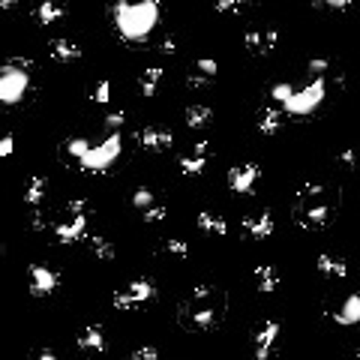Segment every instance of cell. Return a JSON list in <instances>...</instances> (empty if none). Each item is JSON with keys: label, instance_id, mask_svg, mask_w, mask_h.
Listing matches in <instances>:
<instances>
[{"label": "cell", "instance_id": "obj_48", "mask_svg": "<svg viewBox=\"0 0 360 360\" xmlns=\"http://www.w3.org/2000/svg\"><path fill=\"white\" fill-rule=\"evenodd\" d=\"M82 360H87V357H82Z\"/></svg>", "mask_w": 360, "mask_h": 360}, {"label": "cell", "instance_id": "obj_31", "mask_svg": "<svg viewBox=\"0 0 360 360\" xmlns=\"http://www.w3.org/2000/svg\"><path fill=\"white\" fill-rule=\"evenodd\" d=\"M292 93H294V87L288 82H276L273 87H270V96H273V103H279V105H285L288 99H292Z\"/></svg>", "mask_w": 360, "mask_h": 360}, {"label": "cell", "instance_id": "obj_9", "mask_svg": "<svg viewBox=\"0 0 360 360\" xmlns=\"http://www.w3.org/2000/svg\"><path fill=\"white\" fill-rule=\"evenodd\" d=\"M279 333H283V327H279L276 318H267V322L258 324V330H255V360H273Z\"/></svg>", "mask_w": 360, "mask_h": 360}, {"label": "cell", "instance_id": "obj_42", "mask_svg": "<svg viewBox=\"0 0 360 360\" xmlns=\"http://www.w3.org/2000/svg\"><path fill=\"white\" fill-rule=\"evenodd\" d=\"M45 213H43V210H33V216H30V232H43V228H45V219H43Z\"/></svg>", "mask_w": 360, "mask_h": 360}, {"label": "cell", "instance_id": "obj_2", "mask_svg": "<svg viewBox=\"0 0 360 360\" xmlns=\"http://www.w3.org/2000/svg\"><path fill=\"white\" fill-rule=\"evenodd\" d=\"M112 22L120 39L126 43H144L159 24V0H114L112 3Z\"/></svg>", "mask_w": 360, "mask_h": 360}, {"label": "cell", "instance_id": "obj_27", "mask_svg": "<svg viewBox=\"0 0 360 360\" xmlns=\"http://www.w3.org/2000/svg\"><path fill=\"white\" fill-rule=\"evenodd\" d=\"M177 165H180V172H183L186 177H195V174H202L204 168H207V156L193 153V156H183Z\"/></svg>", "mask_w": 360, "mask_h": 360}, {"label": "cell", "instance_id": "obj_8", "mask_svg": "<svg viewBox=\"0 0 360 360\" xmlns=\"http://www.w3.org/2000/svg\"><path fill=\"white\" fill-rule=\"evenodd\" d=\"M276 39H279V30L273 24H258V27H246L243 33V45L249 54L262 57V54H270L276 48Z\"/></svg>", "mask_w": 360, "mask_h": 360}, {"label": "cell", "instance_id": "obj_26", "mask_svg": "<svg viewBox=\"0 0 360 360\" xmlns=\"http://www.w3.org/2000/svg\"><path fill=\"white\" fill-rule=\"evenodd\" d=\"M213 120V108L207 105H189L186 108V126L189 129H204Z\"/></svg>", "mask_w": 360, "mask_h": 360}, {"label": "cell", "instance_id": "obj_35", "mask_svg": "<svg viewBox=\"0 0 360 360\" xmlns=\"http://www.w3.org/2000/svg\"><path fill=\"white\" fill-rule=\"evenodd\" d=\"M195 69H198V73H202V75L213 78V75L219 73V63H216L213 57H198V60H195Z\"/></svg>", "mask_w": 360, "mask_h": 360}, {"label": "cell", "instance_id": "obj_38", "mask_svg": "<svg viewBox=\"0 0 360 360\" xmlns=\"http://www.w3.org/2000/svg\"><path fill=\"white\" fill-rule=\"evenodd\" d=\"M13 150H15V135L6 133L3 138H0V156H13Z\"/></svg>", "mask_w": 360, "mask_h": 360}, {"label": "cell", "instance_id": "obj_15", "mask_svg": "<svg viewBox=\"0 0 360 360\" xmlns=\"http://www.w3.org/2000/svg\"><path fill=\"white\" fill-rule=\"evenodd\" d=\"M75 345L84 354H103L105 352V336H103V324H87L82 333L75 336Z\"/></svg>", "mask_w": 360, "mask_h": 360}, {"label": "cell", "instance_id": "obj_37", "mask_svg": "<svg viewBox=\"0 0 360 360\" xmlns=\"http://www.w3.org/2000/svg\"><path fill=\"white\" fill-rule=\"evenodd\" d=\"M207 84H210V78H207V75H202L198 69H195L193 75H186V87H189V90H204Z\"/></svg>", "mask_w": 360, "mask_h": 360}, {"label": "cell", "instance_id": "obj_25", "mask_svg": "<svg viewBox=\"0 0 360 360\" xmlns=\"http://www.w3.org/2000/svg\"><path fill=\"white\" fill-rule=\"evenodd\" d=\"M163 75H165L163 66L144 69V73L138 75V87H142V93H144V96H156V87H159V82H163Z\"/></svg>", "mask_w": 360, "mask_h": 360}, {"label": "cell", "instance_id": "obj_22", "mask_svg": "<svg viewBox=\"0 0 360 360\" xmlns=\"http://www.w3.org/2000/svg\"><path fill=\"white\" fill-rule=\"evenodd\" d=\"M253 276H255V285L262 294H273L279 288V270L273 264H255Z\"/></svg>", "mask_w": 360, "mask_h": 360}, {"label": "cell", "instance_id": "obj_47", "mask_svg": "<svg viewBox=\"0 0 360 360\" xmlns=\"http://www.w3.org/2000/svg\"><path fill=\"white\" fill-rule=\"evenodd\" d=\"M39 360H57V357H54V352H48V348H45V352L39 354Z\"/></svg>", "mask_w": 360, "mask_h": 360}, {"label": "cell", "instance_id": "obj_11", "mask_svg": "<svg viewBox=\"0 0 360 360\" xmlns=\"http://www.w3.org/2000/svg\"><path fill=\"white\" fill-rule=\"evenodd\" d=\"M57 285H60L57 270L45 267V264H30V294H33V297H48V294H54Z\"/></svg>", "mask_w": 360, "mask_h": 360}, {"label": "cell", "instance_id": "obj_29", "mask_svg": "<svg viewBox=\"0 0 360 360\" xmlns=\"http://www.w3.org/2000/svg\"><path fill=\"white\" fill-rule=\"evenodd\" d=\"M163 253L174 255V258H189V243H186V240L172 237V240H165V243H163Z\"/></svg>", "mask_w": 360, "mask_h": 360}, {"label": "cell", "instance_id": "obj_19", "mask_svg": "<svg viewBox=\"0 0 360 360\" xmlns=\"http://www.w3.org/2000/svg\"><path fill=\"white\" fill-rule=\"evenodd\" d=\"M48 54L57 63H73V60L82 57V45H75L73 39H52L48 43Z\"/></svg>", "mask_w": 360, "mask_h": 360}, {"label": "cell", "instance_id": "obj_36", "mask_svg": "<svg viewBox=\"0 0 360 360\" xmlns=\"http://www.w3.org/2000/svg\"><path fill=\"white\" fill-rule=\"evenodd\" d=\"M129 360H159V352L153 345H142V348H135V352L129 354Z\"/></svg>", "mask_w": 360, "mask_h": 360}, {"label": "cell", "instance_id": "obj_46", "mask_svg": "<svg viewBox=\"0 0 360 360\" xmlns=\"http://www.w3.org/2000/svg\"><path fill=\"white\" fill-rule=\"evenodd\" d=\"M18 6V0H0V9H3V13H9V9H15Z\"/></svg>", "mask_w": 360, "mask_h": 360}, {"label": "cell", "instance_id": "obj_32", "mask_svg": "<svg viewBox=\"0 0 360 360\" xmlns=\"http://www.w3.org/2000/svg\"><path fill=\"white\" fill-rule=\"evenodd\" d=\"M249 3H253V0H216L213 9H216L219 15H228V13H237V9H243Z\"/></svg>", "mask_w": 360, "mask_h": 360}, {"label": "cell", "instance_id": "obj_10", "mask_svg": "<svg viewBox=\"0 0 360 360\" xmlns=\"http://www.w3.org/2000/svg\"><path fill=\"white\" fill-rule=\"evenodd\" d=\"M258 177H262V168L255 163H243V165H234L232 172H228V189L237 195H249L258 183Z\"/></svg>", "mask_w": 360, "mask_h": 360}, {"label": "cell", "instance_id": "obj_41", "mask_svg": "<svg viewBox=\"0 0 360 360\" xmlns=\"http://www.w3.org/2000/svg\"><path fill=\"white\" fill-rule=\"evenodd\" d=\"M66 213H87V198H73L66 204Z\"/></svg>", "mask_w": 360, "mask_h": 360}, {"label": "cell", "instance_id": "obj_30", "mask_svg": "<svg viewBox=\"0 0 360 360\" xmlns=\"http://www.w3.org/2000/svg\"><path fill=\"white\" fill-rule=\"evenodd\" d=\"M133 207L142 210V213H144L147 207H153V193H150L147 186H138L135 193H133Z\"/></svg>", "mask_w": 360, "mask_h": 360}, {"label": "cell", "instance_id": "obj_39", "mask_svg": "<svg viewBox=\"0 0 360 360\" xmlns=\"http://www.w3.org/2000/svg\"><path fill=\"white\" fill-rule=\"evenodd\" d=\"M123 120H126V114H123V112H112V114L105 117V126L112 129V133H117V129L123 126Z\"/></svg>", "mask_w": 360, "mask_h": 360}, {"label": "cell", "instance_id": "obj_23", "mask_svg": "<svg viewBox=\"0 0 360 360\" xmlns=\"http://www.w3.org/2000/svg\"><path fill=\"white\" fill-rule=\"evenodd\" d=\"M195 223H198V228L202 232H207V234H219V237H225L228 234V223L219 213H210V210H202V213L195 216Z\"/></svg>", "mask_w": 360, "mask_h": 360}, {"label": "cell", "instance_id": "obj_45", "mask_svg": "<svg viewBox=\"0 0 360 360\" xmlns=\"http://www.w3.org/2000/svg\"><path fill=\"white\" fill-rule=\"evenodd\" d=\"M324 6H330V9H348L352 6V0H322Z\"/></svg>", "mask_w": 360, "mask_h": 360}, {"label": "cell", "instance_id": "obj_1", "mask_svg": "<svg viewBox=\"0 0 360 360\" xmlns=\"http://www.w3.org/2000/svg\"><path fill=\"white\" fill-rule=\"evenodd\" d=\"M225 309H228V300L223 288L198 285L180 303V324L186 330H195V333H210V330H216L225 322Z\"/></svg>", "mask_w": 360, "mask_h": 360}, {"label": "cell", "instance_id": "obj_14", "mask_svg": "<svg viewBox=\"0 0 360 360\" xmlns=\"http://www.w3.org/2000/svg\"><path fill=\"white\" fill-rule=\"evenodd\" d=\"M283 123H285L283 105H264V108H258L255 126H258V133H262V135H276L279 129H283Z\"/></svg>", "mask_w": 360, "mask_h": 360}, {"label": "cell", "instance_id": "obj_12", "mask_svg": "<svg viewBox=\"0 0 360 360\" xmlns=\"http://www.w3.org/2000/svg\"><path fill=\"white\" fill-rule=\"evenodd\" d=\"M54 237L60 243H78L87 240V213H66L63 223L54 225Z\"/></svg>", "mask_w": 360, "mask_h": 360}, {"label": "cell", "instance_id": "obj_24", "mask_svg": "<svg viewBox=\"0 0 360 360\" xmlns=\"http://www.w3.org/2000/svg\"><path fill=\"white\" fill-rule=\"evenodd\" d=\"M87 249H90V255L99 258V262H112L114 258V243L108 237H103V234H90L87 237Z\"/></svg>", "mask_w": 360, "mask_h": 360}, {"label": "cell", "instance_id": "obj_18", "mask_svg": "<svg viewBox=\"0 0 360 360\" xmlns=\"http://www.w3.org/2000/svg\"><path fill=\"white\" fill-rule=\"evenodd\" d=\"M333 322L339 327H352V324H360V294H348L343 300V306L333 313Z\"/></svg>", "mask_w": 360, "mask_h": 360}, {"label": "cell", "instance_id": "obj_7", "mask_svg": "<svg viewBox=\"0 0 360 360\" xmlns=\"http://www.w3.org/2000/svg\"><path fill=\"white\" fill-rule=\"evenodd\" d=\"M156 297V288L150 279H133L126 288H117V292L112 294V303L114 309H120V313H133V309L150 303V300Z\"/></svg>", "mask_w": 360, "mask_h": 360}, {"label": "cell", "instance_id": "obj_5", "mask_svg": "<svg viewBox=\"0 0 360 360\" xmlns=\"http://www.w3.org/2000/svg\"><path fill=\"white\" fill-rule=\"evenodd\" d=\"M324 93H327L324 75H315V82H313V84H306V87L294 90L292 99H288V103L283 105V112H285L288 117H309L318 105L324 103Z\"/></svg>", "mask_w": 360, "mask_h": 360}, {"label": "cell", "instance_id": "obj_3", "mask_svg": "<svg viewBox=\"0 0 360 360\" xmlns=\"http://www.w3.org/2000/svg\"><path fill=\"white\" fill-rule=\"evenodd\" d=\"M336 198L333 189L324 183H306L300 186V193L294 195V223L303 232H318L333 219Z\"/></svg>", "mask_w": 360, "mask_h": 360}, {"label": "cell", "instance_id": "obj_6", "mask_svg": "<svg viewBox=\"0 0 360 360\" xmlns=\"http://www.w3.org/2000/svg\"><path fill=\"white\" fill-rule=\"evenodd\" d=\"M120 147H123V142H120V133H112L103 144L90 147V153L78 165H82V172H87V174H103V172L112 168V163L120 156Z\"/></svg>", "mask_w": 360, "mask_h": 360}, {"label": "cell", "instance_id": "obj_16", "mask_svg": "<svg viewBox=\"0 0 360 360\" xmlns=\"http://www.w3.org/2000/svg\"><path fill=\"white\" fill-rule=\"evenodd\" d=\"M243 232L253 240H264L273 234V213L270 210H262V213H253L243 219Z\"/></svg>", "mask_w": 360, "mask_h": 360}, {"label": "cell", "instance_id": "obj_21", "mask_svg": "<svg viewBox=\"0 0 360 360\" xmlns=\"http://www.w3.org/2000/svg\"><path fill=\"white\" fill-rule=\"evenodd\" d=\"M45 193H48V180L43 174H30L27 183H24V204L36 210L45 202Z\"/></svg>", "mask_w": 360, "mask_h": 360}, {"label": "cell", "instance_id": "obj_13", "mask_svg": "<svg viewBox=\"0 0 360 360\" xmlns=\"http://www.w3.org/2000/svg\"><path fill=\"white\" fill-rule=\"evenodd\" d=\"M135 138L144 150H150V153H165V150L174 144L172 129H165V126H144V129H138Z\"/></svg>", "mask_w": 360, "mask_h": 360}, {"label": "cell", "instance_id": "obj_44", "mask_svg": "<svg viewBox=\"0 0 360 360\" xmlns=\"http://www.w3.org/2000/svg\"><path fill=\"white\" fill-rule=\"evenodd\" d=\"M163 52H165V54H174V52H177V39H174V36H165V39H163Z\"/></svg>", "mask_w": 360, "mask_h": 360}, {"label": "cell", "instance_id": "obj_17", "mask_svg": "<svg viewBox=\"0 0 360 360\" xmlns=\"http://www.w3.org/2000/svg\"><path fill=\"white\" fill-rule=\"evenodd\" d=\"M318 273L327 276V279H345L348 276V264L343 255H330V253H322L318 255Z\"/></svg>", "mask_w": 360, "mask_h": 360}, {"label": "cell", "instance_id": "obj_43", "mask_svg": "<svg viewBox=\"0 0 360 360\" xmlns=\"http://www.w3.org/2000/svg\"><path fill=\"white\" fill-rule=\"evenodd\" d=\"M336 159H339V163H343L345 168H354V165H357V153H354L352 147H348V150H343V153H339Z\"/></svg>", "mask_w": 360, "mask_h": 360}, {"label": "cell", "instance_id": "obj_34", "mask_svg": "<svg viewBox=\"0 0 360 360\" xmlns=\"http://www.w3.org/2000/svg\"><path fill=\"white\" fill-rule=\"evenodd\" d=\"M90 99H93V103H99V105H105L108 99H112V82H108V78H103V82L96 84V90H93V96H90Z\"/></svg>", "mask_w": 360, "mask_h": 360}, {"label": "cell", "instance_id": "obj_40", "mask_svg": "<svg viewBox=\"0 0 360 360\" xmlns=\"http://www.w3.org/2000/svg\"><path fill=\"white\" fill-rule=\"evenodd\" d=\"M327 69H330V63H327L324 57H313V60H309V73H315V75H324Z\"/></svg>", "mask_w": 360, "mask_h": 360}, {"label": "cell", "instance_id": "obj_4", "mask_svg": "<svg viewBox=\"0 0 360 360\" xmlns=\"http://www.w3.org/2000/svg\"><path fill=\"white\" fill-rule=\"evenodd\" d=\"M30 66H22L18 60H6L0 66V103L3 105H18L30 87Z\"/></svg>", "mask_w": 360, "mask_h": 360}, {"label": "cell", "instance_id": "obj_33", "mask_svg": "<svg viewBox=\"0 0 360 360\" xmlns=\"http://www.w3.org/2000/svg\"><path fill=\"white\" fill-rule=\"evenodd\" d=\"M165 216H168V207H165V204H153V207H147V210H144V216H142V219H144L147 225H153V223H163Z\"/></svg>", "mask_w": 360, "mask_h": 360}, {"label": "cell", "instance_id": "obj_20", "mask_svg": "<svg viewBox=\"0 0 360 360\" xmlns=\"http://www.w3.org/2000/svg\"><path fill=\"white\" fill-rule=\"evenodd\" d=\"M63 13H66V0H39L36 9H33L39 24H54L63 18Z\"/></svg>", "mask_w": 360, "mask_h": 360}, {"label": "cell", "instance_id": "obj_28", "mask_svg": "<svg viewBox=\"0 0 360 360\" xmlns=\"http://www.w3.org/2000/svg\"><path fill=\"white\" fill-rule=\"evenodd\" d=\"M90 147H93V144H90L87 138H66V144H63L66 153L73 159H78V163H82V159L90 153Z\"/></svg>", "mask_w": 360, "mask_h": 360}]
</instances>
